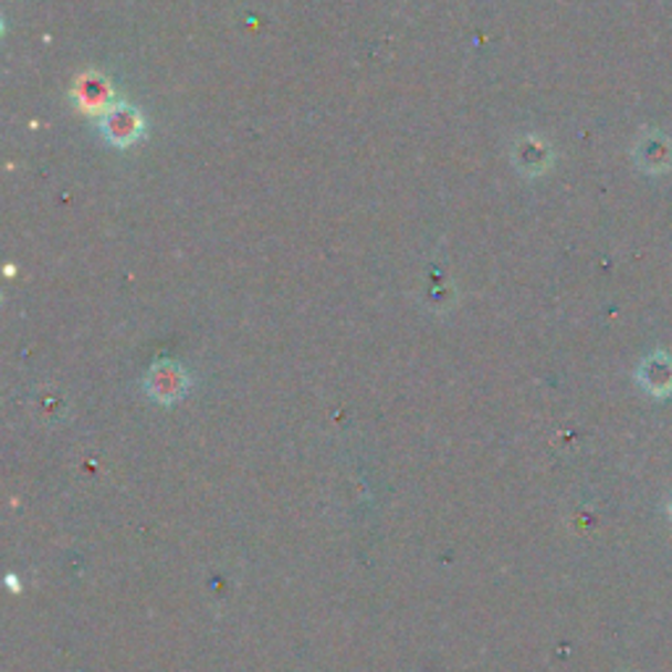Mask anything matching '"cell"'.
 Here are the masks:
<instances>
[{"instance_id": "obj_1", "label": "cell", "mask_w": 672, "mask_h": 672, "mask_svg": "<svg viewBox=\"0 0 672 672\" xmlns=\"http://www.w3.org/2000/svg\"><path fill=\"white\" fill-rule=\"evenodd\" d=\"M670 513H672V504H670Z\"/></svg>"}]
</instances>
